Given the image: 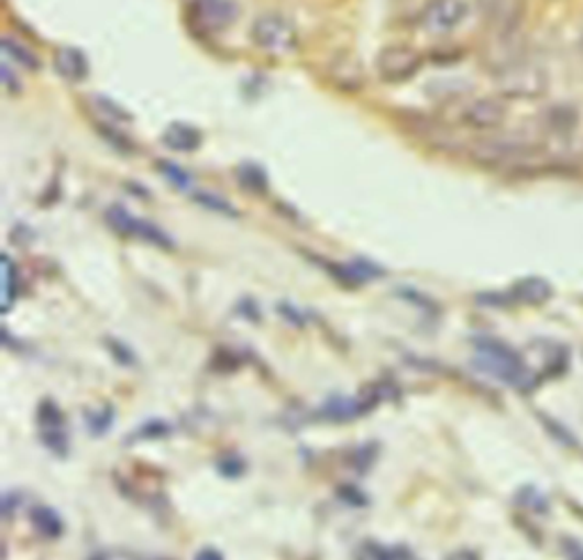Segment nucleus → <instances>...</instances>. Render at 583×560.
Instances as JSON below:
<instances>
[{
	"label": "nucleus",
	"instance_id": "f257e3e1",
	"mask_svg": "<svg viewBox=\"0 0 583 560\" xmlns=\"http://www.w3.org/2000/svg\"><path fill=\"white\" fill-rule=\"evenodd\" d=\"M476 367L513 387H529L534 383L522 355L495 338H476Z\"/></svg>",
	"mask_w": 583,
	"mask_h": 560
},
{
	"label": "nucleus",
	"instance_id": "f03ea898",
	"mask_svg": "<svg viewBox=\"0 0 583 560\" xmlns=\"http://www.w3.org/2000/svg\"><path fill=\"white\" fill-rule=\"evenodd\" d=\"M495 83L497 91L504 98H520V101L540 98L549 89L547 72L540 67V64L531 62L527 55L495 72Z\"/></svg>",
	"mask_w": 583,
	"mask_h": 560
},
{
	"label": "nucleus",
	"instance_id": "7ed1b4c3",
	"mask_svg": "<svg viewBox=\"0 0 583 560\" xmlns=\"http://www.w3.org/2000/svg\"><path fill=\"white\" fill-rule=\"evenodd\" d=\"M538 155L540 151L536 144L515 138H491L472 146V157L495 169H522L536 162Z\"/></svg>",
	"mask_w": 583,
	"mask_h": 560
},
{
	"label": "nucleus",
	"instance_id": "20e7f679",
	"mask_svg": "<svg viewBox=\"0 0 583 560\" xmlns=\"http://www.w3.org/2000/svg\"><path fill=\"white\" fill-rule=\"evenodd\" d=\"M251 40L253 44L267 55H289L299 46L297 28L287 21L283 14L267 12L261 14L251 25Z\"/></svg>",
	"mask_w": 583,
	"mask_h": 560
},
{
	"label": "nucleus",
	"instance_id": "39448f33",
	"mask_svg": "<svg viewBox=\"0 0 583 560\" xmlns=\"http://www.w3.org/2000/svg\"><path fill=\"white\" fill-rule=\"evenodd\" d=\"M419 69H422V55L410 46H387L376 55L378 78L391 85L410 80Z\"/></svg>",
	"mask_w": 583,
	"mask_h": 560
},
{
	"label": "nucleus",
	"instance_id": "423d86ee",
	"mask_svg": "<svg viewBox=\"0 0 583 560\" xmlns=\"http://www.w3.org/2000/svg\"><path fill=\"white\" fill-rule=\"evenodd\" d=\"M108 221L112 223V228L117 230V233H121L125 238H138V240H144V242H148L153 246H160V249H174V242L165 233V230H160L151 221L133 217L131 212H125L119 206L108 210Z\"/></svg>",
	"mask_w": 583,
	"mask_h": 560
},
{
	"label": "nucleus",
	"instance_id": "0eeeda50",
	"mask_svg": "<svg viewBox=\"0 0 583 560\" xmlns=\"http://www.w3.org/2000/svg\"><path fill=\"white\" fill-rule=\"evenodd\" d=\"M189 19L204 32H221L238 19V6L233 0H191Z\"/></svg>",
	"mask_w": 583,
	"mask_h": 560
},
{
	"label": "nucleus",
	"instance_id": "6e6552de",
	"mask_svg": "<svg viewBox=\"0 0 583 560\" xmlns=\"http://www.w3.org/2000/svg\"><path fill=\"white\" fill-rule=\"evenodd\" d=\"M525 17V0H483V19L497 37H510Z\"/></svg>",
	"mask_w": 583,
	"mask_h": 560
},
{
	"label": "nucleus",
	"instance_id": "1a4fd4ad",
	"mask_svg": "<svg viewBox=\"0 0 583 560\" xmlns=\"http://www.w3.org/2000/svg\"><path fill=\"white\" fill-rule=\"evenodd\" d=\"M470 14V6L465 0H429V6L422 12V23L429 32L444 35L453 28H459Z\"/></svg>",
	"mask_w": 583,
	"mask_h": 560
},
{
	"label": "nucleus",
	"instance_id": "9d476101",
	"mask_svg": "<svg viewBox=\"0 0 583 560\" xmlns=\"http://www.w3.org/2000/svg\"><path fill=\"white\" fill-rule=\"evenodd\" d=\"M506 106L499 101V98H474V101L465 103L461 110V123L474 130H495L506 121Z\"/></svg>",
	"mask_w": 583,
	"mask_h": 560
},
{
	"label": "nucleus",
	"instance_id": "9b49d317",
	"mask_svg": "<svg viewBox=\"0 0 583 560\" xmlns=\"http://www.w3.org/2000/svg\"><path fill=\"white\" fill-rule=\"evenodd\" d=\"M37 417H40V428H42L44 444L53 453H59V455L67 453L69 451V438H67V431H64V415L57 408V404H53L51 399L42 402V406L37 410Z\"/></svg>",
	"mask_w": 583,
	"mask_h": 560
},
{
	"label": "nucleus",
	"instance_id": "f8f14e48",
	"mask_svg": "<svg viewBox=\"0 0 583 560\" xmlns=\"http://www.w3.org/2000/svg\"><path fill=\"white\" fill-rule=\"evenodd\" d=\"M385 394H370V397H361V399H331L321 406L319 415L323 419H331V421H351V419H359L363 415H367Z\"/></svg>",
	"mask_w": 583,
	"mask_h": 560
},
{
	"label": "nucleus",
	"instance_id": "ddd939ff",
	"mask_svg": "<svg viewBox=\"0 0 583 560\" xmlns=\"http://www.w3.org/2000/svg\"><path fill=\"white\" fill-rule=\"evenodd\" d=\"M55 69H57V74L64 80L80 83L89 74V62H87L82 51L72 48V46H64V48H59L55 53Z\"/></svg>",
	"mask_w": 583,
	"mask_h": 560
},
{
	"label": "nucleus",
	"instance_id": "4468645a",
	"mask_svg": "<svg viewBox=\"0 0 583 560\" xmlns=\"http://www.w3.org/2000/svg\"><path fill=\"white\" fill-rule=\"evenodd\" d=\"M510 296L515 301L527 304V306H542L544 301L552 299V285H549L544 278L531 276L517 281Z\"/></svg>",
	"mask_w": 583,
	"mask_h": 560
},
{
	"label": "nucleus",
	"instance_id": "2eb2a0df",
	"mask_svg": "<svg viewBox=\"0 0 583 560\" xmlns=\"http://www.w3.org/2000/svg\"><path fill=\"white\" fill-rule=\"evenodd\" d=\"M162 142H165L172 151L189 153V151H197L201 146L204 138L197 128H191L187 123H172L165 133H162Z\"/></svg>",
	"mask_w": 583,
	"mask_h": 560
},
{
	"label": "nucleus",
	"instance_id": "dca6fc26",
	"mask_svg": "<svg viewBox=\"0 0 583 560\" xmlns=\"http://www.w3.org/2000/svg\"><path fill=\"white\" fill-rule=\"evenodd\" d=\"M329 72H331V78L336 80V85L342 89H361L365 83L361 64L355 62L351 55H342V57L333 59Z\"/></svg>",
	"mask_w": 583,
	"mask_h": 560
},
{
	"label": "nucleus",
	"instance_id": "f3484780",
	"mask_svg": "<svg viewBox=\"0 0 583 560\" xmlns=\"http://www.w3.org/2000/svg\"><path fill=\"white\" fill-rule=\"evenodd\" d=\"M3 51H6V55H8L12 62L19 64V67H25V69H30V72L40 69V57H37L35 53H32L30 48H25L21 42H16V40H12V37H6V40H3Z\"/></svg>",
	"mask_w": 583,
	"mask_h": 560
},
{
	"label": "nucleus",
	"instance_id": "a211bd4d",
	"mask_svg": "<svg viewBox=\"0 0 583 560\" xmlns=\"http://www.w3.org/2000/svg\"><path fill=\"white\" fill-rule=\"evenodd\" d=\"M30 517H32V524L37 526V531H40L42 536H46V538H57V536H62V519L57 517L55 510L40 506V508L32 510Z\"/></svg>",
	"mask_w": 583,
	"mask_h": 560
},
{
	"label": "nucleus",
	"instance_id": "6ab92c4d",
	"mask_svg": "<svg viewBox=\"0 0 583 560\" xmlns=\"http://www.w3.org/2000/svg\"><path fill=\"white\" fill-rule=\"evenodd\" d=\"M3 276H6V312H10L19 292V270L10 255H3Z\"/></svg>",
	"mask_w": 583,
	"mask_h": 560
},
{
	"label": "nucleus",
	"instance_id": "aec40b11",
	"mask_svg": "<svg viewBox=\"0 0 583 560\" xmlns=\"http://www.w3.org/2000/svg\"><path fill=\"white\" fill-rule=\"evenodd\" d=\"M365 560H415L408 549H387L381 545H363Z\"/></svg>",
	"mask_w": 583,
	"mask_h": 560
},
{
	"label": "nucleus",
	"instance_id": "412c9836",
	"mask_svg": "<svg viewBox=\"0 0 583 560\" xmlns=\"http://www.w3.org/2000/svg\"><path fill=\"white\" fill-rule=\"evenodd\" d=\"M549 128L561 135L570 133L572 128H576V112L570 108H554L552 114H549Z\"/></svg>",
	"mask_w": 583,
	"mask_h": 560
},
{
	"label": "nucleus",
	"instance_id": "4be33fe9",
	"mask_svg": "<svg viewBox=\"0 0 583 560\" xmlns=\"http://www.w3.org/2000/svg\"><path fill=\"white\" fill-rule=\"evenodd\" d=\"M517 502H520L525 508H529V510H534V513H540V515H544V513L549 510L547 499L542 497V492L536 490V487H525V490H520V494H517Z\"/></svg>",
	"mask_w": 583,
	"mask_h": 560
},
{
	"label": "nucleus",
	"instance_id": "5701e85b",
	"mask_svg": "<svg viewBox=\"0 0 583 560\" xmlns=\"http://www.w3.org/2000/svg\"><path fill=\"white\" fill-rule=\"evenodd\" d=\"M240 180H242L244 187H249L253 191H265L267 189L265 174L261 169H257V167H251V164H249V167H242L240 169Z\"/></svg>",
	"mask_w": 583,
	"mask_h": 560
},
{
	"label": "nucleus",
	"instance_id": "b1692460",
	"mask_svg": "<svg viewBox=\"0 0 583 560\" xmlns=\"http://www.w3.org/2000/svg\"><path fill=\"white\" fill-rule=\"evenodd\" d=\"M542 424L547 426V431L554 436V440H559V442L565 444V447H576V438L568 431V428H565L563 424H559V421H554V419H549V417H544V415H542Z\"/></svg>",
	"mask_w": 583,
	"mask_h": 560
},
{
	"label": "nucleus",
	"instance_id": "393cba45",
	"mask_svg": "<svg viewBox=\"0 0 583 560\" xmlns=\"http://www.w3.org/2000/svg\"><path fill=\"white\" fill-rule=\"evenodd\" d=\"M157 169H160L162 174H165L176 187H180V189H187V187H189V176H187V172H183L180 167H176V164H172V162H157Z\"/></svg>",
	"mask_w": 583,
	"mask_h": 560
},
{
	"label": "nucleus",
	"instance_id": "a878e982",
	"mask_svg": "<svg viewBox=\"0 0 583 560\" xmlns=\"http://www.w3.org/2000/svg\"><path fill=\"white\" fill-rule=\"evenodd\" d=\"M197 199H199V204H204V206H208V208H212V210H217V212L231 215V217H235V215H238V212H235V208H233L229 201L217 199V196H215V194H210V191H199Z\"/></svg>",
	"mask_w": 583,
	"mask_h": 560
},
{
	"label": "nucleus",
	"instance_id": "bb28decb",
	"mask_svg": "<svg viewBox=\"0 0 583 560\" xmlns=\"http://www.w3.org/2000/svg\"><path fill=\"white\" fill-rule=\"evenodd\" d=\"M87 426H89V431H94V433H106L108 428L112 426V408H103L99 415H89Z\"/></svg>",
	"mask_w": 583,
	"mask_h": 560
},
{
	"label": "nucleus",
	"instance_id": "cd10ccee",
	"mask_svg": "<svg viewBox=\"0 0 583 560\" xmlns=\"http://www.w3.org/2000/svg\"><path fill=\"white\" fill-rule=\"evenodd\" d=\"M99 106L106 114H110V121H128L131 119V114H128L125 110H121L117 103L112 101H106V98H99Z\"/></svg>",
	"mask_w": 583,
	"mask_h": 560
},
{
	"label": "nucleus",
	"instance_id": "c85d7f7f",
	"mask_svg": "<svg viewBox=\"0 0 583 560\" xmlns=\"http://www.w3.org/2000/svg\"><path fill=\"white\" fill-rule=\"evenodd\" d=\"M3 85H6V89H8L10 94L21 91V83H19V78H14L10 64H3Z\"/></svg>",
	"mask_w": 583,
	"mask_h": 560
},
{
	"label": "nucleus",
	"instance_id": "c756f323",
	"mask_svg": "<svg viewBox=\"0 0 583 560\" xmlns=\"http://www.w3.org/2000/svg\"><path fill=\"white\" fill-rule=\"evenodd\" d=\"M563 547H565V553L570 560H583V545L576 542V540H563Z\"/></svg>",
	"mask_w": 583,
	"mask_h": 560
},
{
	"label": "nucleus",
	"instance_id": "7c9ffc66",
	"mask_svg": "<svg viewBox=\"0 0 583 560\" xmlns=\"http://www.w3.org/2000/svg\"><path fill=\"white\" fill-rule=\"evenodd\" d=\"M449 560H479V556L474 551H459V553H453Z\"/></svg>",
	"mask_w": 583,
	"mask_h": 560
},
{
	"label": "nucleus",
	"instance_id": "2f4dec72",
	"mask_svg": "<svg viewBox=\"0 0 583 560\" xmlns=\"http://www.w3.org/2000/svg\"><path fill=\"white\" fill-rule=\"evenodd\" d=\"M91 560H103V558H101V556H96V558H91Z\"/></svg>",
	"mask_w": 583,
	"mask_h": 560
},
{
	"label": "nucleus",
	"instance_id": "473e14b6",
	"mask_svg": "<svg viewBox=\"0 0 583 560\" xmlns=\"http://www.w3.org/2000/svg\"><path fill=\"white\" fill-rule=\"evenodd\" d=\"M581 51H583V42H581Z\"/></svg>",
	"mask_w": 583,
	"mask_h": 560
}]
</instances>
